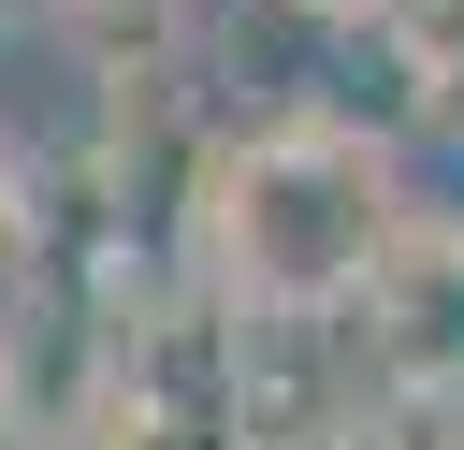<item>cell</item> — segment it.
Instances as JSON below:
<instances>
[{"label":"cell","instance_id":"6","mask_svg":"<svg viewBox=\"0 0 464 450\" xmlns=\"http://www.w3.org/2000/svg\"><path fill=\"white\" fill-rule=\"evenodd\" d=\"M290 15H319V29H392V0H290Z\"/></svg>","mask_w":464,"mask_h":450},{"label":"cell","instance_id":"3","mask_svg":"<svg viewBox=\"0 0 464 450\" xmlns=\"http://www.w3.org/2000/svg\"><path fill=\"white\" fill-rule=\"evenodd\" d=\"M44 15H58L72 73H87L102 102H145V87H174V58H188V0H44Z\"/></svg>","mask_w":464,"mask_h":450},{"label":"cell","instance_id":"2","mask_svg":"<svg viewBox=\"0 0 464 450\" xmlns=\"http://www.w3.org/2000/svg\"><path fill=\"white\" fill-rule=\"evenodd\" d=\"M362 363L406 392V406H450L464 392V232L450 218H406L377 290H362Z\"/></svg>","mask_w":464,"mask_h":450},{"label":"cell","instance_id":"1","mask_svg":"<svg viewBox=\"0 0 464 450\" xmlns=\"http://www.w3.org/2000/svg\"><path fill=\"white\" fill-rule=\"evenodd\" d=\"M406 203H392V160L348 131V116H261L203 160V203H188V247H203V290H232L246 319H348L392 261Z\"/></svg>","mask_w":464,"mask_h":450},{"label":"cell","instance_id":"4","mask_svg":"<svg viewBox=\"0 0 464 450\" xmlns=\"http://www.w3.org/2000/svg\"><path fill=\"white\" fill-rule=\"evenodd\" d=\"M392 58H406V87L420 102H450L464 87V0H392V29H377Z\"/></svg>","mask_w":464,"mask_h":450},{"label":"cell","instance_id":"7","mask_svg":"<svg viewBox=\"0 0 464 450\" xmlns=\"http://www.w3.org/2000/svg\"><path fill=\"white\" fill-rule=\"evenodd\" d=\"M14 435H29V406H14V363H0V450H14Z\"/></svg>","mask_w":464,"mask_h":450},{"label":"cell","instance_id":"5","mask_svg":"<svg viewBox=\"0 0 464 450\" xmlns=\"http://www.w3.org/2000/svg\"><path fill=\"white\" fill-rule=\"evenodd\" d=\"M0 261H29V160L0 145Z\"/></svg>","mask_w":464,"mask_h":450},{"label":"cell","instance_id":"8","mask_svg":"<svg viewBox=\"0 0 464 450\" xmlns=\"http://www.w3.org/2000/svg\"><path fill=\"white\" fill-rule=\"evenodd\" d=\"M14 15H29V0H0V44H14Z\"/></svg>","mask_w":464,"mask_h":450}]
</instances>
